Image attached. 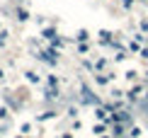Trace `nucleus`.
I'll return each mask as SVG.
<instances>
[]
</instances>
